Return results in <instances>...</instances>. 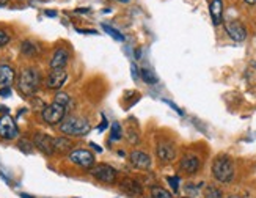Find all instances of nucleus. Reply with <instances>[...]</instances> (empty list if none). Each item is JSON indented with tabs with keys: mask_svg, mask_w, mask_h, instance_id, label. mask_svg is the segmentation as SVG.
Returning a JSON list of instances; mask_svg holds the SVG:
<instances>
[{
	"mask_svg": "<svg viewBox=\"0 0 256 198\" xmlns=\"http://www.w3.org/2000/svg\"><path fill=\"white\" fill-rule=\"evenodd\" d=\"M41 86V72L33 68V66H28V68H24L20 71L19 77H18V90L22 96L30 98L35 94Z\"/></svg>",
	"mask_w": 256,
	"mask_h": 198,
	"instance_id": "1",
	"label": "nucleus"
},
{
	"mask_svg": "<svg viewBox=\"0 0 256 198\" xmlns=\"http://www.w3.org/2000/svg\"><path fill=\"white\" fill-rule=\"evenodd\" d=\"M60 132L68 137H82L92 130V124L86 118L82 116H66L58 124Z\"/></svg>",
	"mask_w": 256,
	"mask_h": 198,
	"instance_id": "2",
	"label": "nucleus"
},
{
	"mask_svg": "<svg viewBox=\"0 0 256 198\" xmlns=\"http://www.w3.org/2000/svg\"><path fill=\"white\" fill-rule=\"evenodd\" d=\"M234 164H232V159L226 154H220L214 159L212 164V176L214 180L222 182V184H228L234 180Z\"/></svg>",
	"mask_w": 256,
	"mask_h": 198,
	"instance_id": "3",
	"label": "nucleus"
},
{
	"mask_svg": "<svg viewBox=\"0 0 256 198\" xmlns=\"http://www.w3.org/2000/svg\"><path fill=\"white\" fill-rule=\"evenodd\" d=\"M92 178L106 186H114L118 181V172L108 164H96L90 170Z\"/></svg>",
	"mask_w": 256,
	"mask_h": 198,
	"instance_id": "4",
	"label": "nucleus"
},
{
	"mask_svg": "<svg viewBox=\"0 0 256 198\" xmlns=\"http://www.w3.org/2000/svg\"><path fill=\"white\" fill-rule=\"evenodd\" d=\"M68 159L72 165L79 167L82 170H92L96 165V158L92 151L85 148H76L68 154Z\"/></svg>",
	"mask_w": 256,
	"mask_h": 198,
	"instance_id": "5",
	"label": "nucleus"
},
{
	"mask_svg": "<svg viewBox=\"0 0 256 198\" xmlns=\"http://www.w3.org/2000/svg\"><path fill=\"white\" fill-rule=\"evenodd\" d=\"M66 112H68L66 107H63L62 104H57V102H52L41 110V118L46 124L57 126L66 118Z\"/></svg>",
	"mask_w": 256,
	"mask_h": 198,
	"instance_id": "6",
	"label": "nucleus"
},
{
	"mask_svg": "<svg viewBox=\"0 0 256 198\" xmlns=\"http://www.w3.org/2000/svg\"><path fill=\"white\" fill-rule=\"evenodd\" d=\"M19 137V128L16 121L8 114L0 116V138L4 140H16Z\"/></svg>",
	"mask_w": 256,
	"mask_h": 198,
	"instance_id": "7",
	"label": "nucleus"
},
{
	"mask_svg": "<svg viewBox=\"0 0 256 198\" xmlns=\"http://www.w3.org/2000/svg\"><path fill=\"white\" fill-rule=\"evenodd\" d=\"M118 187L120 190L123 192L124 195L130 196V198H140L144 192L143 186L134 178H129V176H124V178H121V181L118 182Z\"/></svg>",
	"mask_w": 256,
	"mask_h": 198,
	"instance_id": "8",
	"label": "nucleus"
},
{
	"mask_svg": "<svg viewBox=\"0 0 256 198\" xmlns=\"http://www.w3.org/2000/svg\"><path fill=\"white\" fill-rule=\"evenodd\" d=\"M129 162H130L132 167L137 168V170H150L152 167L151 156L148 152L140 151V150H134L129 154Z\"/></svg>",
	"mask_w": 256,
	"mask_h": 198,
	"instance_id": "9",
	"label": "nucleus"
},
{
	"mask_svg": "<svg viewBox=\"0 0 256 198\" xmlns=\"http://www.w3.org/2000/svg\"><path fill=\"white\" fill-rule=\"evenodd\" d=\"M68 80V72L64 70H50V72L46 77V88L48 90H55L58 92L60 88Z\"/></svg>",
	"mask_w": 256,
	"mask_h": 198,
	"instance_id": "10",
	"label": "nucleus"
},
{
	"mask_svg": "<svg viewBox=\"0 0 256 198\" xmlns=\"http://www.w3.org/2000/svg\"><path fill=\"white\" fill-rule=\"evenodd\" d=\"M156 154H158L160 162L170 164L176 159V146L168 140H162L158 143V146H156Z\"/></svg>",
	"mask_w": 256,
	"mask_h": 198,
	"instance_id": "11",
	"label": "nucleus"
},
{
	"mask_svg": "<svg viewBox=\"0 0 256 198\" xmlns=\"http://www.w3.org/2000/svg\"><path fill=\"white\" fill-rule=\"evenodd\" d=\"M33 146L40 150L42 154L46 156H54L55 150H54V137L42 134V132H36L35 137H33Z\"/></svg>",
	"mask_w": 256,
	"mask_h": 198,
	"instance_id": "12",
	"label": "nucleus"
},
{
	"mask_svg": "<svg viewBox=\"0 0 256 198\" xmlns=\"http://www.w3.org/2000/svg\"><path fill=\"white\" fill-rule=\"evenodd\" d=\"M225 30L228 33V36L236 41V42H242L247 40V30L244 27L239 20H228L225 24Z\"/></svg>",
	"mask_w": 256,
	"mask_h": 198,
	"instance_id": "13",
	"label": "nucleus"
},
{
	"mask_svg": "<svg viewBox=\"0 0 256 198\" xmlns=\"http://www.w3.org/2000/svg\"><path fill=\"white\" fill-rule=\"evenodd\" d=\"M70 62V50L66 48H57L54 50L50 62H49V68L50 70H64V66Z\"/></svg>",
	"mask_w": 256,
	"mask_h": 198,
	"instance_id": "14",
	"label": "nucleus"
},
{
	"mask_svg": "<svg viewBox=\"0 0 256 198\" xmlns=\"http://www.w3.org/2000/svg\"><path fill=\"white\" fill-rule=\"evenodd\" d=\"M180 168H181V172H184L187 174H195V173H198L200 168H202V160H200V158L195 156V154L188 152L181 159Z\"/></svg>",
	"mask_w": 256,
	"mask_h": 198,
	"instance_id": "15",
	"label": "nucleus"
},
{
	"mask_svg": "<svg viewBox=\"0 0 256 198\" xmlns=\"http://www.w3.org/2000/svg\"><path fill=\"white\" fill-rule=\"evenodd\" d=\"M209 13H210V19H212V24L217 27L222 24L224 20V2L222 0H212L209 5Z\"/></svg>",
	"mask_w": 256,
	"mask_h": 198,
	"instance_id": "16",
	"label": "nucleus"
},
{
	"mask_svg": "<svg viewBox=\"0 0 256 198\" xmlns=\"http://www.w3.org/2000/svg\"><path fill=\"white\" fill-rule=\"evenodd\" d=\"M16 79V72L10 64H0V85L11 86Z\"/></svg>",
	"mask_w": 256,
	"mask_h": 198,
	"instance_id": "17",
	"label": "nucleus"
},
{
	"mask_svg": "<svg viewBox=\"0 0 256 198\" xmlns=\"http://www.w3.org/2000/svg\"><path fill=\"white\" fill-rule=\"evenodd\" d=\"M72 142L68 137H54V150L55 152L63 154V152H71Z\"/></svg>",
	"mask_w": 256,
	"mask_h": 198,
	"instance_id": "18",
	"label": "nucleus"
},
{
	"mask_svg": "<svg viewBox=\"0 0 256 198\" xmlns=\"http://www.w3.org/2000/svg\"><path fill=\"white\" fill-rule=\"evenodd\" d=\"M20 52L24 54L26 57L33 58V57H36V55L40 54V49L33 41L26 40V41H22V44H20Z\"/></svg>",
	"mask_w": 256,
	"mask_h": 198,
	"instance_id": "19",
	"label": "nucleus"
},
{
	"mask_svg": "<svg viewBox=\"0 0 256 198\" xmlns=\"http://www.w3.org/2000/svg\"><path fill=\"white\" fill-rule=\"evenodd\" d=\"M150 194H151V198H174L168 190L164 189L160 186H151Z\"/></svg>",
	"mask_w": 256,
	"mask_h": 198,
	"instance_id": "20",
	"label": "nucleus"
},
{
	"mask_svg": "<svg viewBox=\"0 0 256 198\" xmlns=\"http://www.w3.org/2000/svg\"><path fill=\"white\" fill-rule=\"evenodd\" d=\"M54 102L62 104L63 107L70 108V107L72 106V99H71V96H70L68 93H63V92H60V93L55 94V98H54Z\"/></svg>",
	"mask_w": 256,
	"mask_h": 198,
	"instance_id": "21",
	"label": "nucleus"
},
{
	"mask_svg": "<svg viewBox=\"0 0 256 198\" xmlns=\"http://www.w3.org/2000/svg\"><path fill=\"white\" fill-rule=\"evenodd\" d=\"M140 77L142 79L146 82V84H150V85H154V84H158V76H156L150 68H142L140 70Z\"/></svg>",
	"mask_w": 256,
	"mask_h": 198,
	"instance_id": "22",
	"label": "nucleus"
},
{
	"mask_svg": "<svg viewBox=\"0 0 256 198\" xmlns=\"http://www.w3.org/2000/svg\"><path fill=\"white\" fill-rule=\"evenodd\" d=\"M121 138H123V128L120 123H112V126H110V140L120 142Z\"/></svg>",
	"mask_w": 256,
	"mask_h": 198,
	"instance_id": "23",
	"label": "nucleus"
},
{
	"mask_svg": "<svg viewBox=\"0 0 256 198\" xmlns=\"http://www.w3.org/2000/svg\"><path fill=\"white\" fill-rule=\"evenodd\" d=\"M102 30L106 32V33H108L110 36H112L114 40H116V41H124L126 38H124V35L121 33L120 30H116V28H114V27H110V26H107V24H102Z\"/></svg>",
	"mask_w": 256,
	"mask_h": 198,
	"instance_id": "24",
	"label": "nucleus"
},
{
	"mask_svg": "<svg viewBox=\"0 0 256 198\" xmlns=\"http://www.w3.org/2000/svg\"><path fill=\"white\" fill-rule=\"evenodd\" d=\"M204 198H224V194L216 186H208L204 189Z\"/></svg>",
	"mask_w": 256,
	"mask_h": 198,
	"instance_id": "25",
	"label": "nucleus"
},
{
	"mask_svg": "<svg viewBox=\"0 0 256 198\" xmlns=\"http://www.w3.org/2000/svg\"><path fill=\"white\" fill-rule=\"evenodd\" d=\"M126 137H128V142L130 143V145H138V143H140V136H138V132H137V130H134L132 128L128 129Z\"/></svg>",
	"mask_w": 256,
	"mask_h": 198,
	"instance_id": "26",
	"label": "nucleus"
},
{
	"mask_svg": "<svg viewBox=\"0 0 256 198\" xmlns=\"http://www.w3.org/2000/svg\"><path fill=\"white\" fill-rule=\"evenodd\" d=\"M11 36H10V33L4 28H0V48H5L6 44L10 42Z\"/></svg>",
	"mask_w": 256,
	"mask_h": 198,
	"instance_id": "27",
	"label": "nucleus"
},
{
	"mask_svg": "<svg viewBox=\"0 0 256 198\" xmlns=\"http://www.w3.org/2000/svg\"><path fill=\"white\" fill-rule=\"evenodd\" d=\"M166 181H168L170 187H172L174 192L180 190V176H168V178H166Z\"/></svg>",
	"mask_w": 256,
	"mask_h": 198,
	"instance_id": "28",
	"label": "nucleus"
},
{
	"mask_svg": "<svg viewBox=\"0 0 256 198\" xmlns=\"http://www.w3.org/2000/svg\"><path fill=\"white\" fill-rule=\"evenodd\" d=\"M18 146H19V150H22L24 152H30L32 150H33V145L28 142V140H20L19 143H18Z\"/></svg>",
	"mask_w": 256,
	"mask_h": 198,
	"instance_id": "29",
	"label": "nucleus"
},
{
	"mask_svg": "<svg viewBox=\"0 0 256 198\" xmlns=\"http://www.w3.org/2000/svg\"><path fill=\"white\" fill-rule=\"evenodd\" d=\"M0 96H2V98L11 96V86H2V88H0Z\"/></svg>",
	"mask_w": 256,
	"mask_h": 198,
	"instance_id": "30",
	"label": "nucleus"
},
{
	"mask_svg": "<svg viewBox=\"0 0 256 198\" xmlns=\"http://www.w3.org/2000/svg\"><path fill=\"white\" fill-rule=\"evenodd\" d=\"M164 102H166V104H168L170 107H173V108L176 110V112H178V114H180V115H182V112H181V108H180V107H178V106H174L173 102H170V101H166V99H164Z\"/></svg>",
	"mask_w": 256,
	"mask_h": 198,
	"instance_id": "31",
	"label": "nucleus"
},
{
	"mask_svg": "<svg viewBox=\"0 0 256 198\" xmlns=\"http://www.w3.org/2000/svg\"><path fill=\"white\" fill-rule=\"evenodd\" d=\"M108 126V123H107V118H106V115H102V124L101 126H99V132H102Z\"/></svg>",
	"mask_w": 256,
	"mask_h": 198,
	"instance_id": "32",
	"label": "nucleus"
},
{
	"mask_svg": "<svg viewBox=\"0 0 256 198\" xmlns=\"http://www.w3.org/2000/svg\"><path fill=\"white\" fill-rule=\"evenodd\" d=\"M132 77H134V79H137V77H138V70H137V66H136V63H134L132 64Z\"/></svg>",
	"mask_w": 256,
	"mask_h": 198,
	"instance_id": "33",
	"label": "nucleus"
},
{
	"mask_svg": "<svg viewBox=\"0 0 256 198\" xmlns=\"http://www.w3.org/2000/svg\"><path fill=\"white\" fill-rule=\"evenodd\" d=\"M79 33H90V35H96V30H82V28H77Z\"/></svg>",
	"mask_w": 256,
	"mask_h": 198,
	"instance_id": "34",
	"label": "nucleus"
},
{
	"mask_svg": "<svg viewBox=\"0 0 256 198\" xmlns=\"http://www.w3.org/2000/svg\"><path fill=\"white\" fill-rule=\"evenodd\" d=\"M90 146H92V148H94V150H96V152H102V148L99 146V145H96V143H93V142L90 143Z\"/></svg>",
	"mask_w": 256,
	"mask_h": 198,
	"instance_id": "35",
	"label": "nucleus"
},
{
	"mask_svg": "<svg viewBox=\"0 0 256 198\" xmlns=\"http://www.w3.org/2000/svg\"><path fill=\"white\" fill-rule=\"evenodd\" d=\"M76 13H80V14H82V13H85V14H86V13H90V8H84V10H82V8H79V10H76Z\"/></svg>",
	"mask_w": 256,
	"mask_h": 198,
	"instance_id": "36",
	"label": "nucleus"
},
{
	"mask_svg": "<svg viewBox=\"0 0 256 198\" xmlns=\"http://www.w3.org/2000/svg\"><path fill=\"white\" fill-rule=\"evenodd\" d=\"M46 16H49V18H55V16H57V13H55V11H52V10H48V11H46Z\"/></svg>",
	"mask_w": 256,
	"mask_h": 198,
	"instance_id": "37",
	"label": "nucleus"
},
{
	"mask_svg": "<svg viewBox=\"0 0 256 198\" xmlns=\"http://www.w3.org/2000/svg\"><path fill=\"white\" fill-rule=\"evenodd\" d=\"M20 198H35V196H32V195H27V194H20Z\"/></svg>",
	"mask_w": 256,
	"mask_h": 198,
	"instance_id": "38",
	"label": "nucleus"
},
{
	"mask_svg": "<svg viewBox=\"0 0 256 198\" xmlns=\"http://www.w3.org/2000/svg\"><path fill=\"white\" fill-rule=\"evenodd\" d=\"M10 2V0H0V6H4V5H6Z\"/></svg>",
	"mask_w": 256,
	"mask_h": 198,
	"instance_id": "39",
	"label": "nucleus"
},
{
	"mask_svg": "<svg viewBox=\"0 0 256 198\" xmlns=\"http://www.w3.org/2000/svg\"><path fill=\"white\" fill-rule=\"evenodd\" d=\"M246 4H248V5H254V4H256V0H246Z\"/></svg>",
	"mask_w": 256,
	"mask_h": 198,
	"instance_id": "40",
	"label": "nucleus"
},
{
	"mask_svg": "<svg viewBox=\"0 0 256 198\" xmlns=\"http://www.w3.org/2000/svg\"><path fill=\"white\" fill-rule=\"evenodd\" d=\"M116 2H121V4H128L129 0H116Z\"/></svg>",
	"mask_w": 256,
	"mask_h": 198,
	"instance_id": "41",
	"label": "nucleus"
},
{
	"mask_svg": "<svg viewBox=\"0 0 256 198\" xmlns=\"http://www.w3.org/2000/svg\"><path fill=\"white\" fill-rule=\"evenodd\" d=\"M228 198H239V196H228Z\"/></svg>",
	"mask_w": 256,
	"mask_h": 198,
	"instance_id": "42",
	"label": "nucleus"
},
{
	"mask_svg": "<svg viewBox=\"0 0 256 198\" xmlns=\"http://www.w3.org/2000/svg\"><path fill=\"white\" fill-rule=\"evenodd\" d=\"M253 66H254V70H256V63H254V64H253Z\"/></svg>",
	"mask_w": 256,
	"mask_h": 198,
	"instance_id": "43",
	"label": "nucleus"
},
{
	"mask_svg": "<svg viewBox=\"0 0 256 198\" xmlns=\"http://www.w3.org/2000/svg\"><path fill=\"white\" fill-rule=\"evenodd\" d=\"M184 198H188V196H184Z\"/></svg>",
	"mask_w": 256,
	"mask_h": 198,
	"instance_id": "44",
	"label": "nucleus"
}]
</instances>
